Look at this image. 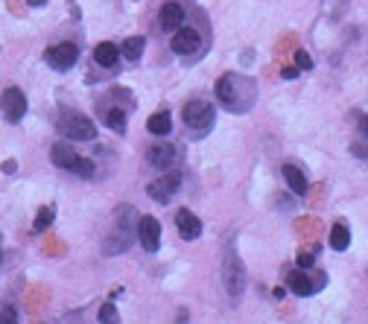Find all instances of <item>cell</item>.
Returning <instances> with one entry per match:
<instances>
[{"label":"cell","mask_w":368,"mask_h":324,"mask_svg":"<svg viewBox=\"0 0 368 324\" xmlns=\"http://www.w3.org/2000/svg\"><path fill=\"white\" fill-rule=\"evenodd\" d=\"M181 117H184V126L193 129L196 135L202 132H208V129L213 126V105L211 103H205V100H190L187 105L181 108Z\"/></svg>","instance_id":"obj_1"},{"label":"cell","mask_w":368,"mask_h":324,"mask_svg":"<svg viewBox=\"0 0 368 324\" xmlns=\"http://www.w3.org/2000/svg\"><path fill=\"white\" fill-rule=\"evenodd\" d=\"M59 132L64 137H70V140H94L96 129H94V123L88 120V117L79 114V111H62V117H59Z\"/></svg>","instance_id":"obj_2"},{"label":"cell","mask_w":368,"mask_h":324,"mask_svg":"<svg viewBox=\"0 0 368 324\" xmlns=\"http://www.w3.org/2000/svg\"><path fill=\"white\" fill-rule=\"evenodd\" d=\"M0 108H3V114H6V120L9 123H21L24 120V114H27V96L21 88H6L3 96H0Z\"/></svg>","instance_id":"obj_3"},{"label":"cell","mask_w":368,"mask_h":324,"mask_svg":"<svg viewBox=\"0 0 368 324\" xmlns=\"http://www.w3.org/2000/svg\"><path fill=\"white\" fill-rule=\"evenodd\" d=\"M77 59H79V50H77V44H70V41L50 47V50L44 53V62L50 64L53 70H70L73 64H77Z\"/></svg>","instance_id":"obj_4"},{"label":"cell","mask_w":368,"mask_h":324,"mask_svg":"<svg viewBox=\"0 0 368 324\" xmlns=\"http://www.w3.org/2000/svg\"><path fill=\"white\" fill-rule=\"evenodd\" d=\"M179 187H181V172L179 170H167L164 178H158V181L149 185V196H153L155 202H161V204H167L179 193Z\"/></svg>","instance_id":"obj_5"},{"label":"cell","mask_w":368,"mask_h":324,"mask_svg":"<svg viewBox=\"0 0 368 324\" xmlns=\"http://www.w3.org/2000/svg\"><path fill=\"white\" fill-rule=\"evenodd\" d=\"M135 234H137L140 245H144L149 254H155L158 248H161V225H158V219H155V216H144V219L137 222Z\"/></svg>","instance_id":"obj_6"},{"label":"cell","mask_w":368,"mask_h":324,"mask_svg":"<svg viewBox=\"0 0 368 324\" xmlns=\"http://www.w3.org/2000/svg\"><path fill=\"white\" fill-rule=\"evenodd\" d=\"M222 278H225V289H228V295H240V293H243L246 275H243V263L237 260V254L225 257V263H222Z\"/></svg>","instance_id":"obj_7"},{"label":"cell","mask_w":368,"mask_h":324,"mask_svg":"<svg viewBox=\"0 0 368 324\" xmlns=\"http://www.w3.org/2000/svg\"><path fill=\"white\" fill-rule=\"evenodd\" d=\"M172 50L179 53V56H190V53H196L202 47V38H199V32L193 29V27H179L176 29V36H172Z\"/></svg>","instance_id":"obj_8"},{"label":"cell","mask_w":368,"mask_h":324,"mask_svg":"<svg viewBox=\"0 0 368 324\" xmlns=\"http://www.w3.org/2000/svg\"><path fill=\"white\" fill-rule=\"evenodd\" d=\"M321 280H324V275H319L316 280H313L310 275H307V269H295V272H289V278H287V284H289V289L295 295H313L316 289L321 286Z\"/></svg>","instance_id":"obj_9"},{"label":"cell","mask_w":368,"mask_h":324,"mask_svg":"<svg viewBox=\"0 0 368 324\" xmlns=\"http://www.w3.org/2000/svg\"><path fill=\"white\" fill-rule=\"evenodd\" d=\"M176 228L181 234V240H199L202 237V222L196 213H190L187 208L176 213Z\"/></svg>","instance_id":"obj_10"},{"label":"cell","mask_w":368,"mask_h":324,"mask_svg":"<svg viewBox=\"0 0 368 324\" xmlns=\"http://www.w3.org/2000/svg\"><path fill=\"white\" fill-rule=\"evenodd\" d=\"M243 77H234V73H228V77H222L220 82H216V96H220V103L225 108H237V88H240Z\"/></svg>","instance_id":"obj_11"},{"label":"cell","mask_w":368,"mask_h":324,"mask_svg":"<svg viewBox=\"0 0 368 324\" xmlns=\"http://www.w3.org/2000/svg\"><path fill=\"white\" fill-rule=\"evenodd\" d=\"M172 158H176V146L172 144H153L149 146V152H146L149 167H155V170H170Z\"/></svg>","instance_id":"obj_12"},{"label":"cell","mask_w":368,"mask_h":324,"mask_svg":"<svg viewBox=\"0 0 368 324\" xmlns=\"http://www.w3.org/2000/svg\"><path fill=\"white\" fill-rule=\"evenodd\" d=\"M158 21H161V27H164L167 32H176L184 24V9L179 3H164V6H161Z\"/></svg>","instance_id":"obj_13"},{"label":"cell","mask_w":368,"mask_h":324,"mask_svg":"<svg viewBox=\"0 0 368 324\" xmlns=\"http://www.w3.org/2000/svg\"><path fill=\"white\" fill-rule=\"evenodd\" d=\"M117 59H120V47L111 44V41H100V44L94 47V62L100 64V68H114Z\"/></svg>","instance_id":"obj_14"},{"label":"cell","mask_w":368,"mask_h":324,"mask_svg":"<svg viewBox=\"0 0 368 324\" xmlns=\"http://www.w3.org/2000/svg\"><path fill=\"white\" fill-rule=\"evenodd\" d=\"M50 158H53V164H56L59 170H70L73 161L79 158V152L70 144H56V146H53V152H50Z\"/></svg>","instance_id":"obj_15"},{"label":"cell","mask_w":368,"mask_h":324,"mask_svg":"<svg viewBox=\"0 0 368 324\" xmlns=\"http://www.w3.org/2000/svg\"><path fill=\"white\" fill-rule=\"evenodd\" d=\"M146 129H149V135H155V137H167L170 129H172V120H170V111H167V108H164V111H155L153 117H149Z\"/></svg>","instance_id":"obj_16"},{"label":"cell","mask_w":368,"mask_h":324,"mask_svg":"<svg viewBox=\"0 0 368 324\" xmlns=\"http://www.w3.org/2000/svg\"><path fill=\"white\" fill-rule=\"evenodd\" d=\"M284 178H287V185H289V190L295 193V196H304L307 193V178H304V172H301L298 167L287 164L284 167Z\"/></svg>","instance_id":"obj_17"},{"label":"cell","mask_w":368,"mask_h":324,"mask_svg":"<svg viewBox=\"0 0 368 324\" xmlns=\"http://www.w3.org/2000/svg\"><path fill=\"white\" fill-rule=\"evenodd\" d=\"M144 47H146V41L140 36H132V38H126L120 44V56H126L129 62H137L140 56H144Z\"/></svg>","instance_id":"obj_18"},{"label":"cell","mask_w":368,"mask_h":324,"mask_svg":"<svg viewBox=\"0 0 368 324\" xmlns=\"http://www.w3.org/2000/svg\"><path fill=\"white\" fill-rule=\"evenodd\" d=\"M348 245H351V234H348V228H345L342 222H337L330 228V248L333 252H345Z\"/></svg>","instance_id":"obj_19"},{"label":"cell","mask_w":368,"mask_h":324,"mask_svg":"<svg viewBox=\"0 0 368 324\" xmlns=\"http://www.w3.org/2000/svg\"><path fill=\"white\" fill-rule=\"evenodd\" d=\"M105 126L111 129V132L123 135L126 132V111L123 108H111V111H105Z\"/></svg>","instance_id":"obj_20"},{"label":"cell","mask_w":368,"mask_h":324,"mask_svg":"<svg viewBox=\"0 0 368 324\" xmlns=\"http://www.w3.org/2000/svg\"><path fill=\"white\" fill-rule=\"evenodd\" d=\"M53 219H56V208H41L38 216H36V222H32V228L41 234V231H47V228H50Z\"/></svg>","instance_id":"obj_21"},{"label":"cell","mask_w":368,"mask_h":324,"mask_svg":"<svg viewBox=\"0 0 368 324\" xmlns=\"http://www.w3.org/2000/svg\"><path fill=\"white\" fill-rule=\"evenodd\" d=\"M68 172H77V176H82V178H94V161H88V158H77L73 161V167L68 170Z\"/></svg>","instance_id":"obj_22"},{"label":"cell","mask_w":368,"mask_h":324,"mask_svg":"<svg viewBox=\"0 0 368 324\" xmlns=\"http://www.w3.org/2000/svg\"><path fill=\"white\" fill-rule=\"evenodd\" d=\"M18 321V312L12 307H0V324H15Z\"/></svg>","instance_id":"obj_23"},{"label":"cell","mask_w":368,"mask_h":324,"mask_svg":"<svg viewBox=\"0 0 368 324\" xmlns=\"http://www.w3.org/2000/svg\"><path fill=\"white\" fill-rule=\"evenodd\" d=\"M295 64H298V68H304V70H310V68H313L310 53H307V50H298V53H295Z\"/></svg>","instance_id":"obj_24"},{"label":"cell","mask_w":368,"mask_h":324,"mask_svg":"<svg viewBox=\"0 0 368 324\" xmlns=\"http://www.w3.org/2000/svg\"><path fill=\"white\" fill-rule=\"evenodd\" d=\"M114 319H117V307L114 304H105L100 310V321H114Z\"/></svg>","instance_id":"obj_25"},{"label":"cell","mask_w":368,"mask_h":324,"mask_svg":"<svg viewBox=\"0 0 368 324\" xmlns=\"http://www.w3.org/2000/svg\"><path fill=\"white\" fill-rule=\"evenodd\" d=\"M298 266H301V269H313V254L301 252V254H298Z\"/></svg>","instance_id":"obj_26"},{"label":"cell","mask_w":368,"mask_h":324,"mask_svg":"<svg viewBox=\"0 0 368 324\" xmlns=\"http://www.w3.org/2000/svg\"><path fill=\"white\" fill-rule=\"evenodd\" d=\"M280 77H284V79H295L298 70H295V68H284V70H280Z\"/></svg>","instance_id":"obj_27"},{"label":"cell","mask_w":368,"mask_h":324,"mask_svg":"<svg viewBox=\"0 0 368 324\" xmlns=\"http://www.w3.org/2000/svg\"><path fill=\"white\" fill-rule=\"evenodd\" d=\"M15 170H18V164H15V161H6V164H3V172H9V176H12Z\"/></svg>","instance_id":"obj_28"},{"label":"cell","mask_w":368,"mask_h":324,"mask_svg":"<svg viewBox=\"0 0 368 324\" xmlns=\"http://www.w3.org/2000/svg\"><path fill=\"white\" fill-rule=\"evenodd\" d=\"M363 135L368 137V117H363Z\"/></svg>","instance_id":"obj_29"},{"label":"cell","mask_w":368,"mask_h":324,"mask_svg":"<svg viewBox=\"0 0 368 324\" xmlns=\"http://www.w3.org/2000/svg\"><path fill=\"white\" fill-rule=\"evenodd\" d=\"M47 0H29V6H44Z\"/></svg>","instance_id":"obj_30"},{"label":"cell","mask_w":368,"mask_h":324,"mask_svg":"<svg viewBox=\"0 0 368 324\" xmlns=\"http://www.w3.org/2000/svg\"><path fill=\"white\" fill-rule=\"evenodd\" d=\"M0 254H3V252H0Z\"/></svg>","instance_id":"obj_31"}]
</instances>
